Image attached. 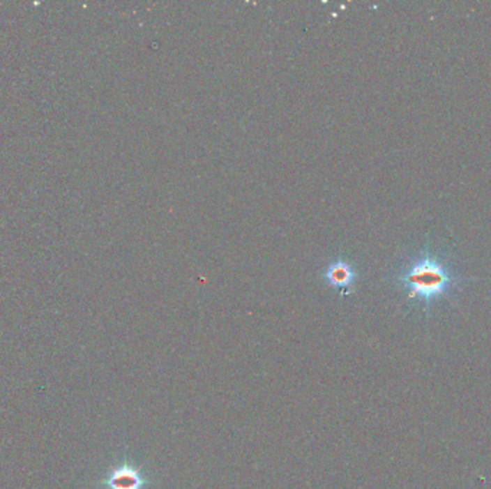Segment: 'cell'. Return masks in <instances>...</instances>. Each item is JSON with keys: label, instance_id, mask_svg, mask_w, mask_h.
<instances>
[{"label": "cell", "instance_id": "3957f363", "mask_svg": "<svg viewBox=\"0 0 491 489\" xmlns=\"http://www.w3.org/2000/svg\"><path fill=\"white\" fill-rule=\"evenodd\" d=\"M332 280L335 281V285H347V283L349 281V271L347 269H343V270H335L332 274H331Z\"/></svg>", "mask_w": 491, "mask_h": 489}, {"label": "cell", "instance_id": "6da1fadb", "mask_svg": "<svg viewBox=\"0 0 491 489\" xmlns=\"http://www.w3.org/2000/svg\"><path fill=\"white\" fill-rule=\"evenodd\" d=\"M408 297L425 308L446 300L457 289L458 277L451 267L434 254L415 260L402 276Z\"/></svg>", "mask_w": 491, "mask_h": 489}, {"label": "cell", "instance_id": "7a4b0ae2", "mask_svg": "<svg viewBox=\"0 0 491 489\" xmlns=\"http://www.w3.org/2000/svg\"><path fill=\"white\" fill-rule=\"evenodd\" d=\"M105 483L108 489H142L145 479L134 467L121 465L111 471Z\"/></svg>", "mask_w": 491, "mask_h": 489}]
</instances>
